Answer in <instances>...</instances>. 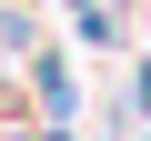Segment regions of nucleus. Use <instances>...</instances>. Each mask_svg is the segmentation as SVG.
<instances>
[{
    "mask_svg": "<svg viewBox=\"0 0 151 141\" xmlns=\"http://www.w3.org/2000/svg\"><path fill=\"white\" fill-rule=\"evenodd\" d=\"M0 40H20V20H10V10H0Z\"/></svg>",
    "mask_w": 151,
    "mask_h": 141,
    "instance_id": "nucleus-3",
    "label": "nucleus"
},
{
    "mask_svg": "<svg viewBox=\"0 0 151 141\" xmlns=\"http://www.w3.org/2000/svg\"><path fill=\"white\" fill-rule=\"evenodd\" d=\"M40 141H70V131H40Z\"/></svg>",
    "mask_w": 151,
    "mask_h": 141,
    "instance_id": "nucleus-4",
    "label": "nucleus"
},
{
    "mask_svg": "<svg viewBox=\"0 0 151 141\" xmlns=\"http://www.w3.org/2000/svg\"><path fill=\"white\" fill-rule=\"evenodd\" d=\"M30 91H40L50 131H70V111H81V91H70V60H60V50H30Z\"/></svg>",
    "mask_w": 151,
    "mask_h": 141,
    "instance_id": "nucleus-1",
    "label": "nucleus"
},
{
    "mask_svg": "<svg viewBox=\"0 0 151 141\" xmlns=\"http://www.w3.org/2000/svg\"><path fill=\"white\" fill-rule=\"evenodd\" d=\"M131 101H141V111H151V60H141V70H131Z\"/></svg>",
    "mask_w": 151,
    "mask_h": 141,
    "instance_id": "nucleus-2",
    "label": "nucleus"
}]
</instances>
